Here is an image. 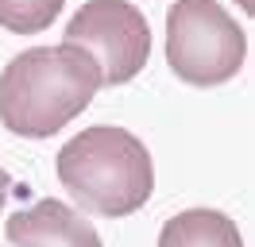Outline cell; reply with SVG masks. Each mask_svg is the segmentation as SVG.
<instances>
[{
  "instance_id": "7a4b0ae2",
  "label": "cell",
  "mask_w": 255,
  "mask_h": 247,
  "mask_svg": "<svg viewBox=\"0 0 255 247\" xmlns=\"http://www.w3.org/2000/svg\"><path fill=\"white\" fill-rule=\"evenodd\" d=\"M58 182L81 213L116 220L147 205L155 189V166L139 135L97 124L58 151Z\"/></svg>"
},
{
  "instance_id": "8992f818",
  "label": "cell",
  "mask_w": 255,
  "mask_h": 247,
  "mask_svg": "<svg viewBox=\"0 0 255 247\" xmlns=\"http://www.w3.org/2000/svg\"><path fill=\"white\" fill-rule=\"evenodd\" d=\"M159 247H244L232 216L217 209H186L159 232Z\"/></svg>"
},
{
  "instance_id": "6da1fadb",
  "label": "cell",
  "mask_w": 255,
  "mask_h": 247,
  "mask_svg": "<svg viewBox=\"0 0 255 247\" xmlns=\"http://www.w3.org/2000/svg\"><path fill=\"white\" fill-rule=\"evenodd\" d=\"M101 70L78 46H31L0 74V124L27 139L62 131L89 108Z\"/></svg>"
},
{
  "instance_id": "ba28073f",
  "label": "cell",
  "mask_w": 255,
  "mask_h": 247,
  "mask_svg": "<svg viewBox=\"0 0 255 247\" xmlns=\"http://www.w3.org/2000/svg\"><path fill=\"white\" fill-rule=\"evenodd\" d=\"M8 189H12V178H8L4 166H0V209H4V201H8Z\"/></svg>"
},
{
  "instance_id": "52a82bcc",
  "label": "cell",
  "mask_w": 255,
  "mask_h": 247,
  "mask_svg": "<svg viewBox=\"0 0 255 247\" xmlns=\"http://www.w3.org/2000/svg\"><path fill=\"white\" fill-rule=\"evenodd\" d=\"M66 0H0V27L16 35H35L54 23Z\"/></svg>"
},
{
  "instance_id": "277c9868",
  "label": "cell",
  "mask_w": 255,
  "mask_h": 247,
  "mask_svg": "<svg viewBox=\"0 0 255 247\" xmlns=\"http://www.w3.org/2000/svg\"><path fill=\"white\" fill-rule=\"evenodd\" d=\"M62 43L93 58L101 85H124L147 66L151 27L147 15L128 0H89L70 15Z\"/></svg>"
},
{
  "instance_id": "3957f363",
  "label": "cell",
  "mask_w": 255,
  "mask_h": 247,
  "mask_svg": "<svg viewBox=\"0 0 255 247\" xmlns=\"http://www.w3.org/2000/svg\"><path fill=\"white\" fill-rule=\"evenodd\" d=\"M244 54L248 35L217 0H174L166 12V62L186 85L213 89L232 81Z\"/></svg>"
},
{
  "instance_id": "5b68a950",
  "label": "cell",
  "mask_w": 255,
  "mask_h": 247,
  "mask_svg": "<svg viewBox=\"0 0 255 247\" xmlns=\"http://www.w3.org/2000/svg\"><path fill=\"white\" fill-rule=\"evenodd\" d=\"M4 236L16 247H101L97 228L62 201H35L31 209L8 216Z\"/></svg>"
}]
</instances>
